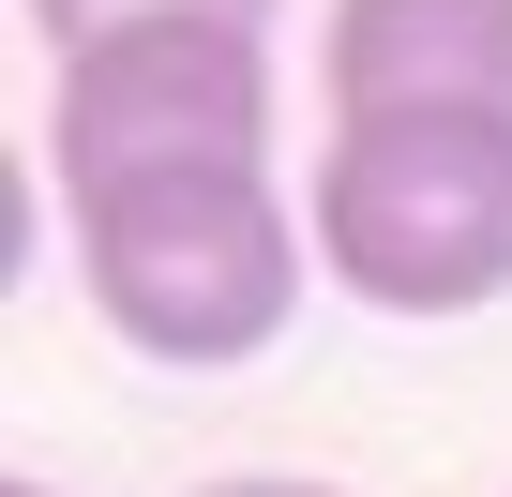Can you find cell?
Masks as SVG:
<instances>
[{"instance_id": "obj_1", "label": "cell", "mask_w": 512, "mask_h": 497, "mask_svg": "<svg viewBox=\"0 0 512 497\" xmlns=\"http://www.w3.org/2000/svg\"><path fill=\"white\" fill-rule=\"evenodd\" d=\"M76 226V287L136 362L226 377L256 347H287L302 287H317V226L287 196V166H181V181H106L61 196Z\"/></svg>"}, {"instance_id": "obj_2", "label": "cell", "mask_w": 512, "mask_h": 497, "mask_svg": "<svg viewBox=\"0 0 512 497\" xmlns=\"http://www.w3.org/2000/svg\"><path fill=\"white\" fill-rule=\"evenodd\" d=\"M317 287L452 332L512 302V121H332L317 136Z\"/></svg>"}, {"instance_id": "obj_3", "label": "cell", "mask_w": 512, "mask_h": 497, "mask_svg": "<svg viewBox=\"0 0 512 497\" xmlns=\"http://www.w3.org/2000/svg\"><path fill=\"white\" fill-rule=\"evenodd\" d=\"M181 166H272V31L166 16V31H106L91 61H61V91H46L61 196L181 181Z\"/></svg>"}, {"instance_id": "obj_4", "label": "cell", "mask_w": 512, "mask_h": 497, "mask_svg": "<svg viewBox=\"0 0 512 497\" xmlns=\"http://www.w3.org/2000/svg\"><path fill=\"white\" fill-rule=\"evenodd\" d=\"M317 106L332 121H512V0H332Z\"/></svg>"}, {"instance_id": "obj_5", "label": "cell", "mask_w": 512, "mask_h": 497, "mask_svg": "<svg viewBox=\"0 0 512 497\" xmlns=\"http://www.w3.org/2000/svg\"><path fill=\"white\" fill-rule=\"evenodd\" d=\"M16 16H31V46H46V61H91L106 31H166V16H226V31H272L287 0H16Z\"/></svg>"}, {"instance_id": "obj_6", "label": "cell", "mask_w": 512, "mask_h": 497, "mask_svg": "<svg viewBox=\"0 0 512 497\" xmlns=\"http://www.w3.org/2000/svg\"><path fill=\"white\" fill-rule=\"evenodd\" d=\"M196 497H347V482H302V467H226V482H196Z\"/></svg>"}, {"instance_id": "obj_7", "label": "cell", "mask_w": 512, "mask_h": 497, "mask_svg": "<svg viewBox=\"0 0 512 497\" xmlns=\"http://www.w3.org/2000/svg\"><path fill=\"white\" fill-rule=\"evenodd\" d=\"M0 497H61V482H31V467H16V482H0Z\"/></svg>"}]
</instances>
